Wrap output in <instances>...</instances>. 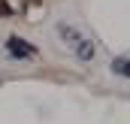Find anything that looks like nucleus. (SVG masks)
Here are the masks:
<instances>
[{"instance_id":"1","label":"nucleus","mask_w":130,"mask_h":124,"mask_svg":"<svg viewBox=\"0 0 130 124\" xmlns=\"http://www.w3.org/2000/svg\"><path fill=\"white\" fill-rule=\"evenodd\" d=\"M6 52L12 58H30V55H36V49H33L27 39H21V36H9L6 39Z\"/></svg>"},{"instance_id":"2","label":"nucleus","mask_w":130,"mask_h":124,"mask_svg":"<svg viewBox=\"0 0 130 124\" xmlns=\"http://www.w3.org/2000/svg\"><path fill=\"white\" fill-rule=\"evenodd\" d=\"M58 33H61V39L70 42V45H79V42H82V33L76 30V27H70V24H64V21L58 24Z\"/></svg>"},{"instance_id":"3","label":"nucleus","mask_w":130,"mask_h":124,"mask_svg":"<svg viewBox=\"0 0 130 124\" xmlns=\"http://www.w3.org/2000/svg\"><path fill=\"white\" fill-rule=\"evenodd\" d=\"M76 55H79V61H91V58H94V42L82 39V42L76 45Z\"/></svg>"},{"instance_id":"4","label":"nucleus","mask_w":130,"mask_h":124,"mask_svg":"<svg viewBox=\"0 0 130 124\" xmlns=\"http://www.w3.org/2000/svg\"><path fill=\"white\" fill-rule=\"evenodd\" d=\"M124 70H127V58H115L112 61V73L115 76H124Z\"/></svg>"},{"instance_id":"5","label":"nucleus","mask_w":130,"mask_h":124,"mask_svg":"<svg viewBox=\"0 0 130 124\" xmlns=\"http://www.w3.org/2000/svg\"><path fill=\"white\" fill-rule=\"evenodd\" d=\"M124 76H127V79H130V58H127V70H124Z\"/></svg>"}]
</instances>
